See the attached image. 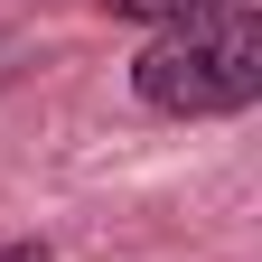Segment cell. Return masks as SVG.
I'll return each mask as SVG.
<instances>
[{"mask_svg":"<svg viewBox=\"0 0 262 262\" xmlns=\"http://www.w3.org/2000/svg\"><path fill=\"white\" fill-rule=\"evenodd\" d=\"M215 10H253V0H103V19H141V28H178V19H215Z\"/></svg>","mask_w":262,"mask_h":262,"instance_id":"cell-2","label":"cell"},{"mask_svg":"<svg viewBox=\"0 0 262 262\" xmlns=\"http://www.w3.org/2000/svg\"><path fill=\"white\" fill-rule=\"evenodd\" d=\"M0 262H56V253H47L38 234H10V244H0Z\"/></svg>","mask_w":262,"mask_h":262,"instance_id":"cell-3","label":"cell"},{"mask_svg":"<svg viewBox=\"0 0 262 262\" xmlns=\"http://www.w3.org/2000/svg\"><path fill=\"white\" fill-rule=\"evenodd\" d=\"M131 103L169 113V122H215L262 103V19L253 10H215V19H178L131 56Z\"/></svg>","mask_w":262,"mask_h":262,"instance_id":"cell-1","label":"cell"}]
</instances>
